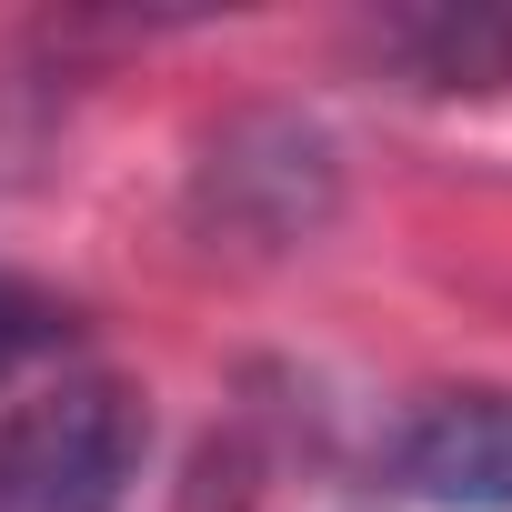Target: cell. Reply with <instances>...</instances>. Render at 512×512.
Returning <instances> with one entry per match:
<instances>
[{
    "instance_id": "6da1fadb",
    "label": "cell",
    "mask_w": 512,
    "mask_h": 512,
    "mask_svg": "<svg viewBox=\"0 0 512 512\" xmlns=\"http://www.w3.org/2000/svg\"><path fill=\"white\" fill-rule=\"evenodd\" d=\"M332 211H342V141L292 101L221 111L181 181V221L221 262H292L332 231Z\"/></svg>"
},
{
    "instance_id": "7a4b0ae2",
    "label": "cell",
    "mask_w": 512,
    "mask_h": 512,
    "mask_svg": "<svg viewBox=\"0 0 512 512\" xmlns=\"http://www.w3.org/2000/svg\"><path fill=\"white\" fill-rule=\"evenodd\" d=\"M141 462V412L121 382H61L0 422V512H121Z\"/></svg>"
},
{
    "instance_id": "3957f363",
    "label": "cell",
    "mask_w": 512,
    "mask_h": 512,
    "mask_svg": "<svg viewBox=\"0 0 512 512\" xmlns=\"http://www.w3.org/2000/svg\"><path fill=\"white\" fill-rule=\"evenodd\" d=\"M392 482L432 512H512V392H432L392 432Z\"/></svg>"
},
{
    "instance_id": "277c9868",
    "label": "cell",
    "mask_w": 512,
    "mask_h": 512,
    "mask_svg": "<svg viewBox=\"0 0 512 512\" xmlns=\"http://www.w3.org/2000/svg\"><path fill=\"white\" fill-rule=\"evenodd\" d=\"M362 41L402 91H502L512 81V0H412V11H382Z\"/></svg>"
},
{
    "instance_id": "5b68a950",
    "label": "cell",
    "mask_w": 512,
    "mask_h": 512,
    "mask_svg": "<svg viewBox=\"0 0 512 512\" xmlns=\"http://www.w3.org/2000/svg\"><path fill=\"white\" fill-rule=\"evenodd\" d=\"M71 332H81V322H71V302H51V292H41V282H21V272H0V382L31 372V362H51Z\"/></svg>"
}]
</instances>
